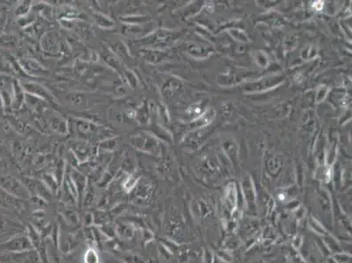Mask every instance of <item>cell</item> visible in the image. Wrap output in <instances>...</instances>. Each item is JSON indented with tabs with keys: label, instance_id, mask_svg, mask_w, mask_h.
Returning <instances> with one entry per match:
<instances>
[{
	"label": "cell",
	"instance_id": "6da1fadb",
	"mask_svg": "<svg viewBox=\"0 0 352 263\" xmlns=\"http://www.w3.org/2000/svg\"><path fill=\"white\" fill-rule=\"evenodd\" d=\"M26 244H27V242H26L23 238H16L7 243H4V244L0 245V250H22V248H24L26 246Z\"/></svg>",
	"mask_w": 352,
	"mask_h": 263
}]
</instances>
